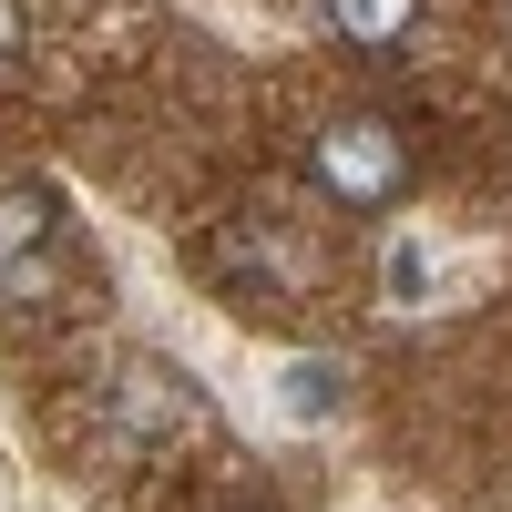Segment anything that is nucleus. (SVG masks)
I'll use <instances>...</instances> for the list:
<instances>
[{
    "mask_svg": "<svg viewBox=\"0 0 512 512\" xmlns=\"http://www.w3.org/2000/svg\"><path fill=\"white\" fill-rule=\"evenodd\" d=\"M308 164H318V185L349 205V216H369V205H400V195H410V144H400V123H379V113L328 123Z\"/></svg>",
    "mask_w": 512,
    "mask_h": 512,
    "instance_id": "f257e3e1",
    "label": "nucleus"
},
{
    "mask_svg": "<svg viewBox=\"0 0 512 512\" xmlns=\"http://www.w3.org/2000/svg\"><path fill=\"white\" fill-rule=\"evenodd\" d=\"M113 431L123 441H175V431H195V379L164 369V359H123V379H113Z\"/></svg>",
    "mask_w": 512,
    "mask_h": 512,
    "instance_id": "f03ea898",
    "label": "nucleus"
},
{
    "mask_svg": "<svg viewBox=\"0 0 512 512\" xmlns=\"http://www.w3.org/2000/svg\"><path fill=\"white\" fill-rule=\"evenodd\" d=\"M318 21L349 41V52H390V41L420 21V0H318Z\"/></svg>",
    "mask_w": 512,
    "mask_h": 512,
    "instance_id": "7ed1b4c3",
    "label": "nucleus"
},
{
    "mask_svg": "<svg viewBox=\"0 0 512 512\" xmlns=\"http://www.w3.org/2000/svg\"><path fill=\"white\" fill-rule=\"evenodd\" d=\"M62 226L52 185H0V267H21V256H41V236Z\"/></svg>",
    "mask_w": 512,
    "mask_h": 512,
    "instance_id": "20e7f679",
    "label": "nucleus"
},
{
    "mask_svg": "<svg viewBox=\"0 0 512 512\" xmlns=\"http://www.w3.org/2000/svg\"><path fill=\"white\" fill-rule=\"evenodd\" d=\"M338 400H349V369H328V359H297V369H287V410H297V420H328Z\"/></svg>",
    "mask_w": 512,
    "mask_h": 512,
    "instance_id": "39448f33",
    "label": "nucleus"
},
{
    "mask_svg": "<svg viewBox=\"0 0 512 512\" xmlns=\"http://www.w3.org/2000/svg\"><path fill=\"white\" fill-rule=\"evenodd\" d=\"M21 41H31L21 31V0H0V62H21Z\"/></svg>",
    "mask_w": 512,
    "mask_h": 512,
    "instance_id": "423d86ee",
    "label": "nucleus"
},
{
    "mask_svg": "<svg viewBox=\"0 0 512 512\" xmlns=\"http://www.w3.org/2000/svg\"><path fill=\"white\" fill-rule=\"evenodd\" d=\"M226 512H277V502L267 492H226Z\"/></svg>",
    "mask_w": 512,
    "mask_h": 512,
    "instance_id": "0eeeda50",
    "label": "nucleus"
}]
</instances>
